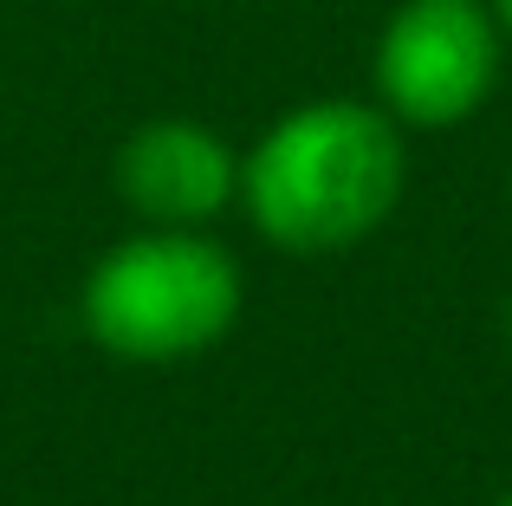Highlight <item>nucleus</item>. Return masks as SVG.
Here are the masks:
<instances>
[{"instance_id":"nucleus-1","label":"nucleus","mask_w":512,"mask_h":506,"mask_svg":"<svg viewBox=\"0 0 512 506\" xmlns=\"http://www.w3.org/2000/svg\"><path fill=\"white\" fill-rule=\"evenodd\" d=\"M409 189V143L383 104L305 98L240 150V208L279 253L363 247Z\"/></svg>"},{"instance_id":"nucleus-2","label":"nucleus","mask_w":512,"mask_h":506,"mask_svg":"<svg viewBox=\"0 0 512 506\" xmlns=\"http://www.w3.org/2000/svg\"><path fill=\"white\" fill-rule=\"evenodd\" d=\"M240 260L201 228H143L98 253L78 286V325L124 364H182L240 325Z\"/></svg>"},{"instance_id":"nucleus-3","label":"nucleus","mask_w":512,"mask_h":506,"mask_svg":"<svg viewBox=\"0 0 512 506\" xmlns=\"http://www.w3.org/2000/svg\"><path fill=\"white\" fill-rule=\"evenodd\" d=\"M506 26L493 0H402L370 52L376 104L402 130H454L493 98Z\"/></svg>"},{"instance_id":"nucleus-4","label":"nucleus","mask_w":512,"mask_h":506,"mask_svg":"<svg viewBox=\"0 0 512 506\" xmlns=\"http://www.w3.org/2000/svg\"><path fill=\"white\" fill-rule=\"evenodd\" d=\"M111 182L143 228H208L240 202V150L201 117H150L117 143Z\"/></svg>"},{"instance_id":"nucleus-5","label":"nucleus","mask_w":512,"mask_h":506,"mask_svg":"<svg viewBox=\"0 0 512 506\" xmlns=\"http://www.w3.org/2000/svg\"><path fill=\"white\" fill-rule=\"evenodd\" d=\"M493 13H500V26H506V39H512V0H493Z\"/></svg>"},{"instance_id":"nucleus-6","label":"nucleus","mask_w":512,"mask_h":506,"mask_svg":"<svg viewBox=\"0 0 512 506\" xmlns=\"http://www.w3.org/2000/svg\"><path fill=\"white\" fill-rule=\"evenodd\" d=\"M506 344H512V292H506Z\"/></svg>"},{"instance_id":"nucleus-7","label":"nucleus","mask_w":512,"mask_h":506,"mask_svg":"<svg viewBox=\"0 0 512 506\" xmlns=\"http://www.w3.org/2000/svg\"><path fill=\"white\" fill-rule=\"evenodd\" d=\"M493 506H512V487H506V494H500V500H493Z\"/></svg>"}]
</instances>
